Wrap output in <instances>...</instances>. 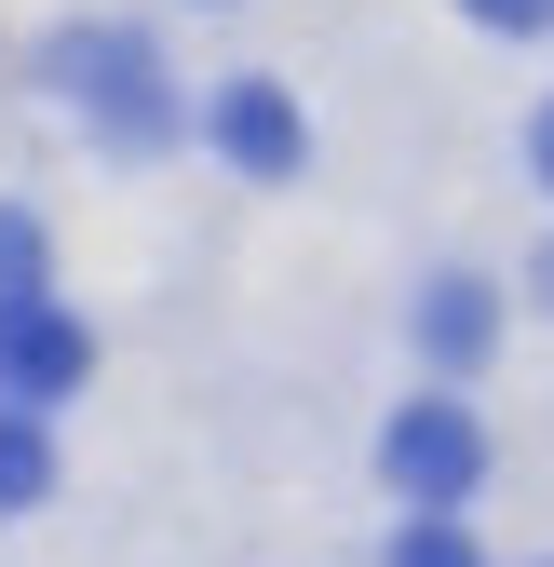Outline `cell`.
Instances as JSON below:
<instances>
[{
    "mask_svg": "<svg viewBox=\"0 0 554 567\" xmlns=\"http://www.w3.org/2000/svg\"><path fill=\"white\" fill-rule=\"evenodd\" d=\"M0 298H41V230L0 203Z\"/></svg>",
    "mask_w": 554,
    "mask_h": 567,
    "instance_id": "8",
    "label": "cell"
},
{
    "mask_svg": "<svg viewBox=\"0 0 554 567\" xmlns=\"http://www.w3.org/2000/svg\"><path fill=\"white\" fill-rule=\"evenodd\" d=\"M473 28H554V0H460Z\"/></svg>",
    "mask_w": 554,
    "mask_h": 567,
    "instance_id": "9",
    "label": "cell"
},
{
    "mask_svg": "<svg viewBox=\"0 0 554 567\" xmlns=\"http://www.w3.org/2000/svg\"><path fill=\"white\" fill-rule=\"evenodd\" d=\"M420 338H433V365H473V351H488V284H433Z\"/></svg>",
    "mask_w": 554,
    "mask_h": 567,
    "instance_id": "5",
    "label": "cell"
},
{
    "mask_svg": "<svg viewBox=\"0 0 554 567\" xmlns=\"http://www.w3.org/2000/svg\"><path fill=\"white\" fill-rule=\"evenodd\" d=\"M392 567H488V554H473V540H460L447 514H420V527H406V540H392Z\"/></svg>",
    "mask_w": 554,
    "mask_h": 567,
    "instance_id": "7",
    "label": "cell"
},
{
    "mask_svg": "<svg viewBox=\"0 0 554 567\" xmlns=\"http://www.w3.org/2000/svg\"><path fill=\"white\" fill-rule=\"evenodd\" d=\"M41 486H54V446L28 433V419H14V405H0V514H28V501H41Z\"/></svg>",
    "mask_w": 554,
    "mask_h": 567,
    "instance_id": "6",
    "label": "cell"
},
{
    "mask_svg": "<svg viewBox=\"0 0 554 567\" xmlns=\"http://www.w3.org/2000/svg\"><path fill=\"white\" fill-rule=\"evenodd\" d=\"M527 163H541V189H554V109H541V122H527Z\"/></svg>",
    "mask_w": 554,
    "mask_h": 567,
    "instance_id": "10",
    "label": "cell"
},
{
    "mask_svg": "<svg viewBox=\"0 0 554 567\" xmlns=\"http://www.w3.org/2000/svg\"><path fill=\"white\" fill-rule=\"evenodd\" d=\"M82 365H95V338L68 324L54 298H0V392H82Z\"/></svg>",
    "mask_w": 554,
    "mask_h": 567,
    "instance_id": "3",
    "label": "cell"
},
{
    "mask_svg": "<svg viewBox=\"0 0 554 567\" xmlns=\"http://www.w3.org/2000/svg\"><path fill=\"white\" fill-rule=\"evenodd\" d=\"M217 150H230L244 176H298L311 135H298V109L270 95V82H230V95H217Z\"/></svg>",
    "mask_w": 554,
    "mask_h": 567,
    "instance_id": "4",
    "label": "cell"
},
{
    "mask_svg": "<svg viewBox=\"0 0 554 567\" xmlns=\"http://www.w3.org/2000/svg\"><path fill=\"white\" fill-rule=\"evenodd\" d=\"M54 82L82 95V109H95V122L122 135V150H163V135H176V95H163V68L135 54L122 28H82V41L54 54Z\"/></svg>",
    "mask_w": 554,
    "mask_h": 567,
    "instance_id": "1",
    "label": "cell"
},
{
    "mask_svg": "<svg viewBox=\"0 0 554 567\" xmlns=\"http://www.w3.org/2000/svg\"><path fill=\"white\" fill-rule=\"evenodd\" d=\"M379 460H392V486L420 514H447V501H473V486H488V433H473V405H447V392H420L379 433Z\"/></svg>",
    "mask_w": 554,
    "mask_h": 567,
    "instance_id": "2",
    "label": "cell"
}]
</instances>
